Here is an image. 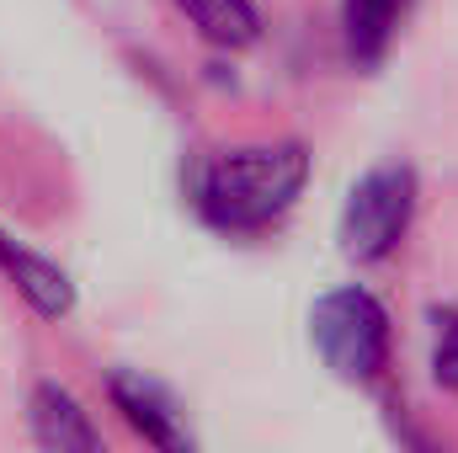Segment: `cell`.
Masks as SVG:
<instances>
[{
  "mask_svg": "<svg viewBox=\"0 0 458 453\" xmlns=\"http://www.w3.org/2000/svg\"><path fill=\"white\" fill-rule=\"evenodd\" d=\"M416 219V171L389 160V166H373L342 203V225H336V240H342L346 261H384L405 229Z\"/></svg>",
  "mask_w": 458,
  "mask_h": 453,
  "instance_id": "obj_3",
  "label": "cell"
},
{
  "mask_svg": "<svg viewBox=\"0 0 458 453\" xmlns=\"http://www.w3.org/2000/svg\"><path fill=\"white\" fill-rule=\"evenodd\" d=\"M176 5L214 48H245L261 32V16L250 0H176Z\"/></svg>",
  "mask_w": 458,
  "mask_h": 453,
  "instance_id": "obj_8",
  "label": "cell"
},
{
  "mask_svg": "<svg viewBox=\"0 0 458 453\" xmlns=\"http://www.w3.org/2000/svg\"><path fill=\"white\" fill-rule=\"evenodd\" d=\"M310 182L304 144H234L192 166V209L225 235H256L277 225Z\"/></svg>",
  "mask_w": 458,
  "mask_h": 453,
  "instance_id": "obj_1",
  "label": "cell"
},
{
  "mask_svg": "<svg viewBox=\"0 0 458 453\" xmlns=\"http://www.w3.org/2000/svg\"><path fill=\"white\" fill-rule=\"evenodd\" d=\"M310 341L346 384H373L389 363V315L368 288H336L310 310Z\"/></svg>",
  "mask_w": 458,
  "mask_h": 453,
  "instance_id": "obj_2",
  "label": "cell"
},
{
  "mask_svg": "<svg viewBox=\"0 0 458 453\" xmlns=\"http://www.w3.org/2000/svg\"><path fill=\"white\" fill-rule=\"evenodd\" d=\"M432 379L458 395V310L432 315Z\"/></svg>",
  "mask_w": 458,
  "mask_h": 453,
  "instance_id": "obj_9",
  "label": "cell"
},
{
  "mask_svg": "<svg viewBox=\"0 0 458 453\" xmlns=\"http://www.w3.org/2000/svg\"><path fill=\"white\" fill-rule=\"evenodd\" d=\"M27 422H32V438H38L43 453H102V432H97L91 411L59 384H38L32 389Z\"/></svg>",
  "mask_w": 458,
  "mask_h": 453,
  "instance_id": "obj_5",
  "label": "cell"
},
{
  "mask_svg": "<svg viewBox=\"0 0 458 453\" xmlns=\"http://www.w3.org/2000/svg\"><path fill=\"white\" fill-rule=\"evenodd\" d=\"M411 0H342V38L357 70H378Z\"/></svg>",
  "mask_w": 458,
  "mask_h": 453,
  "instance_id": "obj_7",
  "label": "cell"
},
{
  "mask_svg": "<svg viewBox=\"0 0 458 453\" xmlns=\"http://www.w3.org/2000/svg\"><path fill=\"white\" fill-rule=\"evenodd\" d=\"M107 389H113V406L123 411V422L149 443L155 453H192V427H187V416L176 411V400L155 384V379H144V373H123L117 368L113 379H107Z\"/></svg>",
  "mask_w": 458,
  "mask_h": 453,
  "instance_id": "obj_4",
  "label": "cell"
},
{
  "mask_svg": "<svg viewBox=\"0 0 458 453\" xmlns=\"http://www.w3.org/2000/svg\"><path fill=\"white\" fill-rule=\"evenodd\" d=\"M0 267H5V278L21 288V299H27L43 321H59V315L75 310V283H70L54 261H43L38 251L16 245L5 229H0Z\"/></svg>",
  "mask_w": 458,
  "mask_h": 453,
  "instance_id": "obj_6",
  "label": "cell"
}]
</instances>
